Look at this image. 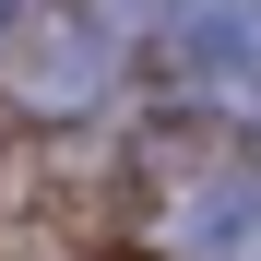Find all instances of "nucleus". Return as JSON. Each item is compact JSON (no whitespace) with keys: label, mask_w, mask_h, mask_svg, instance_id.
Returning <instances> with one entry per match:
<instances>
[{"label":"nucleus","mask_w":261,"mask_h":261,"mask_svg":"<svg viewBox=\"0 0 261 261\" xmlns=\"http://www.w3.org/2000/svg\"><path fill=\"white\" fill-rule=\"evenodd\" d=\"M119 83V12H36L0 36V95H12L24 119H83Z\"/></svg>","instance_id":"obj_1"},{"label":"nucleus","mask_w":261,"mask_h":261,"mask_svg":"<svg viewBox=\"0 0 261 261\" xmlns=\"http://www.w3.org/2000/svg\"><path fill=\"white\" fill-rule=\"evenodd\" d=\"M178 261H261V178H202L178 202Z\"/></svg>","instance_id":"obj_3"},{"label":"nucleus","mask_w":261,"mask_h":261,"mask_svg":"<svg viewBox=\"0 0 261 261\" xmlns=\"http://www.w3.org/2000/svg\"><path fill=\"white\" fill-rule=\"evenodd\" d=\"M166 48L202 107L261 130V0H166Z\"/></svg>","instance_id":"obj_2"},{"label":"nucleus","mask_w":261,"mask_h":261,"mask_svg":"<svg viewBox=\"0 0 261 261\" xmlns=\"http://www.w3.org/2000/svg\"><path fill=\"white\" fill-rule=\"evenodd\" d=\"M12 12H36V0H0V24H12Z\"/></svg>","instance_id":"obj_4"}]
</instances>
